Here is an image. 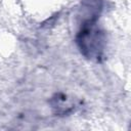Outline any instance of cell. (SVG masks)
Instances as JSON below:
<instances>
[{
	"label": "cell",
	"mask_w": 131,
	"mask_h": 131,
	"mask_svg": "<svg viewBox=\"0 0 131 131\" xmlns=\"http://www.w3.org/2000/svg\"><path fill=\"white\" fill-rule=\"evenodd\" d=\"M81 10L82 21L76 35L77 47L85 58L100 62L106 47V35L97 24L102 10V1L84 0Z\"/></svg>",
	"instance_id": "obj_1"
},
{
	"label": "cell",
	"mask_w": 131,
	"mask_h": 131,
	"mask_svg": "<svg viewBox=\"0 0 131 131\" xmlns=\"http://www.w3.org/2000/svg\"><path fill=\"white\" fill-rule=\"evenodd\" d=\"M49 102L54 113L59 116L68 115L74 108V104L70 101L68 96L62 93H56L55 95H53Z\"/></svg>",
	"instance_id": "obj_2"
}]
</instances>
